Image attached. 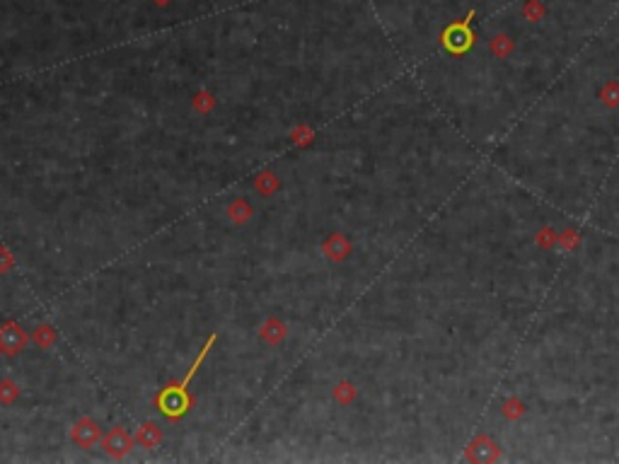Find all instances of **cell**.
<instances>
[{
  "label": "cell",
  "mask_w": 619,
  "mask_h": 464,
  "mask_svg": "<svg viewBox=\"0 0 619 464\" xmlns=\"http://www.w3.org/2000/svg\"><path fill=\"white\" fill-rule=\"evenodd\" d=\"M213 343H216V334H213V336L206 341V346L201 348V353H198V356H196L194 366L189 368L187 377H184V380L179 382V385L167 387L162 394H160V397H158V409H160V413H164V416H167V418H179V416H184V413L189 411L187 387H189V382L194 380V375H196L198 368L203 366V361H206V356H208V351H211Z\"/></svg>",
  "instance_id": "obj_1"
},
{
  "label": "cell",
  "mask_w": 619,
  "mask_h": 464,
  "mask_svg": "<svg viewBox=\"0 0 619 464\" xmlns=\"http://www.w3.org/2000/svg\"><path fill=\"white\" fill-rule=\"evenodd\" d=\"M469 19H472V12H469V17L464 19V22L460 24H452L450 29L446 32V46H450L452 51H462V49H467L469 44H472V34H469Z\"/></svg>",
  "instance_id": "obj_2"
},
{
  "label": "cell",
  "mask_w": 619,
  "mask_h": 464,
  "mask_svg": "<svg viewBox=\"0 0 619 464\" xmlns=\"http://www.w3.org/2000/svg\"><path fill=\"white\" fill-rule=\"evenodd\" d=\"M489 51H491L496 58H501V61H506V58L516 51V42H513L506 32H496L491 39H489Z\"/></svg>",
  "instance_id": "obj_3"
},
{
  "label": "cell",
  "mask_w": 619,
  "mask_h": 464,
  "mask_svg": "<svg viewBox=\"0 0 619 464\" xmlns=\"http://www.w3.org/2000/svg\"><path fill=\"white\" fill-rule=\"evenodd\" d=\"M544 15H547V8H544L542 0H525L520 8V17L525 19V22H542Z\"/></svg>",
  "instance_id": "obj_4"
},
{
  "label": "cell",
  "mask_w": 619,
  "mask_h": 464,
  "mask_svg": "<svg viewBox=\"0 0 619 464\" xmlns=\"http://www.w3.org/2000/svg\"><path fill=\"white\" fill-rule=\"evenodd\" d=\"M501 413H503V418H508V421H518V418H523V413H525V404H523L518 397H508L501 406Z\"/></svg>",
  "instance_id": "obj_5"
},
{
  "label": "cell",
  "mask_w": 619,
  "mask_h": 464,
  "mask_svg": "<svg viewBox=\"0 0 619 464\" xmlns=\"http://www.w3.org/2000/svg\"><path fill=\"white\" fill-rule=\"evenodd\" d=\"M600 99H602V104H605V107H610V109L619 107V83H617V80H610V83L602 85Z\"/></svg>",
  "instance_id": "obj_6"
},
{
  "label": "cell",
  "mask_w": 619,
  "mask_h": 464,
  "mask_svg": "<svg viewBox=\"0 0 619 464\" xmlns=\"http://www.w3.org/2000/svg\"><path fill=\"white\" fill-rule=\"evenodd\" d=\"M578 242H581V234L573 232V230H563L561 234H559V244H561V247H566L568 252H571V249H576Z\"/></svg>",
  "instance_id": "obj_7"
},
{
  "label": "cell",
  "mask_w": 619,
  "mask_h": 464,
  "mask_svg": "<svg viewBox=\"0 0 619 464\" xmlns=\"http://www.w3.org/2000/svg\"><path fill=\"white\" fill-rule=\"evenodd\" d=\"M559 242V234H554V230H549V227H544V230L537 232V244L540 247H552V244Z\"/></svg>",
  "instance_id": "obj_8"
}]
</instances>
